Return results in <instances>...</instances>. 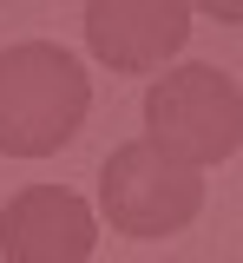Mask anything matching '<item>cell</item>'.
Wrapping results in <instances>:
<instances>
[{
  "label": "cell",
  "mask_w": 243,
  "mask_h": 263,
  "mask_svg": "<svg viewBox=\"0 0 243 263\" xmlns=\"http://www.w3.org/2000/svg\"><path fill=\"white\" fill-rule=\"evenodd\" d=\"M184 7H197V13L224 20V27H243V0H184Z\"/></svg>",
  "instance_id": "6"
},
{
  "label": "cell",
  "mask_w": 243,
  "mask_h": 263,
  "mask_svg": "<svg viewBox=\"0 0 243 263\" xmlns=\"http://www.w3.org/2000/svg\"><path fill=\"white\" fill-rule=\"evenodd\" d=\"M99 197H105V224L118 237H177L204 211V184H197V164L158 152L151 138H132L118 145L99 171Z\"/></svg>",
  "instance_id": "2"
},
{
  "label": "cell",
  "mask_w": 243,
  "mask_h": 263,
  "mask_svg": "<svg viewBox=\"0 0 243 263\" xmlns=\"http://www.w3.org/2000/svg\"><path fill=\"white\" fill-rule=\"evenodd\" d=\"M99 250V224L72 191L33 184L0 211V257L7 263H86Z\"/></svg>",
  "instance_id": "5"
},
{
  "label": "cell",
  "mask_w": 243,
  "mask_h": 263,
  "mask_svg": "<svg viewBox=\"0 0 243 263\" xmlns=\"http://www.w3.org/2000/svg\"><path fill=\"white\" fill-rule=\"evenodd\" d=\"M92 79L66 46H7L0 53V152L7 158H53L86 125Z\"/></svg>",
  "instance_id": "1"
},
{
  "label": "cell",
  "mask_w": 243,
  "mask_h": 263,
  "mask_svg": "<svg viewBox=\"0 0 243 263\" xmlns=\"http://www.w3.org/2000/svg\"><path fill=\"white\" fill-rule=\"evenodd\" d=\"M191 40L184 0H86V46L112 72H158Z\"/></svg>",
  "instance_id": "4"
},
{
  "label": "cell",
  "mask_w": 243,
  "mask_h": 263,
  "mask_svg": "<svg viewBox=\"0 0 243 263\" xmlns=\"http://www.w3.org/2000/svg\"><path fill=\"white\" fill-rule=\"evenodd\" d=\"M151 145L184 164H224L243 145V92L217 66H177L145 92Z\"/></svg>",
  "instance_id": "3"
}]
</instances>
